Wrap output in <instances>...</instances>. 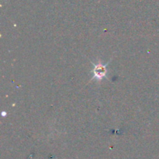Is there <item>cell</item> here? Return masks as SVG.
<instances>
[{
	"instance_id": "obj_1",
	"label": "cell",
	"mask_w": 159,
	"mask_h": 159,
	"mask_svg": "<svg viewBox=\"0 0 159 159\" xmlns=\"http://www.w3.org/2000/svg\"><path fill=\"white\" fill-rule=\"evenodd\" d=\"M93 73H94L95 78L98 79H102L104 76H106V73H107V69L104 65H97L93 69Z\"/></svg>"
}]
</instances>
